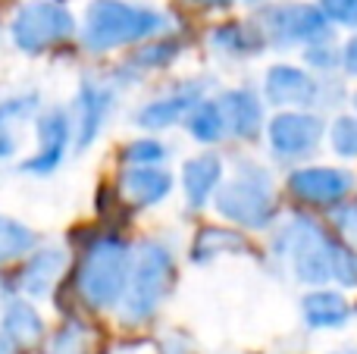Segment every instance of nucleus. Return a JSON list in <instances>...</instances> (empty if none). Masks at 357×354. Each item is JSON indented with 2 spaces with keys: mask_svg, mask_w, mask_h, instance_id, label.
<instances>
[{
  "mask_svg": "<svg viewBox=\"0 0 357 354\" xmlns=\"http://www.w3.org/2000/svg\"><path fill=\"white\" fill-rule=\"evenodd\" d=\"M79 35V19L66 0H22L10 19V41L19 54L38 56Z\"/></svg>",
  "mask_w": 357,
  "mask_h": 354,
  "instance_id": "6",
  "label": "nucleus"
},
{
  "mask_svg": "<svg viewBox=\"0 0 357 354\" xmlns=\"http://www.w3.org/2000/svg\"><path fill=\"white\" fill-rule=\"evenodd\" d=\"M176 286V254L169 245L148 238L132 251V270L126 292L119 298V320L126 326H142L157 317L163 301Z\"/></svg>",
  "mask_w": 357,
  "mask_h": 354,
  "instance_id": "4",
  "label": "nucleus"
},
{
  "mask_svg": "<svg viewBox=\"0 0 357 354\" xmlns=\"http://www.w3.org/2000/svg\"><path fill=\"white\" fill-rule=\"evenodd\" d=\"M210 50L229 60H248V56H257L266 47V38L260 31L257 22H226L216 25L207 38Z\"/></svg>",
  "mask_w": 357,
  "mask_h": 354,
  "instance_id": "21",
  "label": "nucleus"
},
{
  "mask_svg": "<svg viewBox=\"0 0 357 354\" xmlns=\"http://www.w3.org/2000/svg\"><path fill=\"white\" fill-rule=\"evenodd\" d=\"M254 22L260 25L266 38V47L289 50V47H307L314 41L333 38V22L320 3L307 0H282V3H264Z\"/></svg>",
  "mask_w": 357,
  "mask_h": 354,
  "instance_id": "7",
  "label": "nucleus"
},
{
  "mask_svg": "<svg viewBox=\"0 0 357 354\" xmlns=\"http://www.w3.org/2000/svg\"><path fill=\"white\" fill-rule=\"evenodd\" d=\"M335 79H317L295 63H273L264 72V100L276 110H320L342 98Z\"/></svg>",
  "mask_w": 357,
  "mask_h": 354,
  "instance_id": "8",
  "label": "nucleus"
},
{
  "mask_svg": "<svg viewBox=\"0 0 357 354\" xmlns=\"http://www.w3.org/2000/svg\"><path fill=\"white\" fill-rule=\"evenodd\" d=\"M173 29L163 10L132 0H91L79 25V41L88 54H110L119 47L144 44Z\"/></svg>",
  "mask_w": 357,
  "mask_h": 354,
  "instance_id": "2",
  "label": "nucleus"
},
{
  "mask_svg": "<svg viewBox=\"0 0 357 354\" xmlns=\"http://www.w3.org/2000/svg\"><path fill=\"white\" fill-rule=\"evenodd\" d=\"M301 317L307 323V330L326 332V330H342L351 320V305L342 292L329 286H317L310 288L301 298Z\"/></svg>",
  "mask_w": 357,
  "mask_h": 354,
  "instance_id": "20",
  "label": "nucleus"
},
{
  "mask_svg": "<svg viewBox=\"0 0 357 354\" xmlns=\"http://www.w3.org/2000/svg\"><path fill=\"white\" fill-rule=\"evenodd\" d=\"M94 348V332L82 320H66L60 330L50 336L47 354H91Z\"/></svg>",
  "mask_w": 357,
  "mask_h": 354,
  "instance_id": "26",
  "label": "nucleus"
},
{
  "mask_svg": "<svg viewBox=\"0 0 357 354\" xmlns=\"http://www.w3.org/2000/svg\"><path fill=\"white\" fill-rule=\"evenodd\" d=\"M213 207L226 223L248 232H266L279 217L276 185L270 169L260 160L241 157L235 163V173L222 179V185L213 194Z\"/></svg>",
  "mask_w": 357,
  "mask_h": 354,
  "instance_id": "3",
  "label": "nucleus"
},
{
  "mask_svg": "<svg viewBox=\"0 0 357 354\" xmlns=\"http://www.w3.org/2000/svg\"><path fill=\"white\" fill-rule=\"evenodd\" d=\"M0 336L16 351H29L44 342L47 330H44V320L31 301L13 298V301H6L3 314H0Z\"/></svg>",
  "mask_w": 357,
  "mask_h": 354,
  "instance_id": "19",
  "label": "nucleus"
},
{
  "mask_svg": "<svg viewBox=\"0 0 357 354\" xmlns=\"http://www.w3.org/2000/svg\"><path fill=\"white\" fill-rule=\"evenodd\" d=\"M69 263V254L56 245L50 248H35L29 257L22 261V270H19V292H25L29 298H44V295L54 292V286L60 282L63 270Z\"/></svg>",
  "mask_w": 357,
  "mask_h": 354,
  "instance_id": "17",
  "label": "nucleus"
},
{
  "mask_svg": "<svg viewBox=\"0 0 357 354\" xmlns=\"http://www.w3.org/2000/svg\"><path fill=\"white\" fill-rule=\"evenodd\" d=\"M178 50H182V44H178L176 38H167V35L151 38V41H144V47H138L135 54L129 56L126 72H135V82H138L144 72H151V69H163V66H169V63H176Z\"/></svg>",
  "mask_w": 357,
  "mask_h": 354,
  "instance_id": "25",
  "label": "nucleus"
},
{
  "mask_svg": "<svg viewBox=\"0 0 357 354\" xmlns=\"http://www.w3.org/2000/svg\"><path fill=\"white\" fill-rule=\"evenodd\" d=\"M132 245L119 236H100L85 248L75 273V292L91 311H110L119 305L132 270Z\"/></svg>",
  "mask_w": 357,
  "mask_h": 354,
  "instance_id": "5",
  "label": "nucleus"
},
{
  "mask_svg": "<svg viewBox=\"0 0 357 354\" xmlns=\"http://www.w3.org/2000/svg\"><path fill=\"white\" fill-rule=\"evenodd\" d=\"M266 144L279 163L307 160L326 135V123L314 110H276L266 123Z\"/></svg>",
  "mask_w": 357,
  "mask_h": 354,
  "instance_id": "9",
  "label": "nucleus"
},
{
  "mask_svg": "<svg viewBox=\"0 0 357 354\" xmlns=\"http://www.w3.org/2000/svg\"><path fill=\"white\" fill-rule=\"evenodd\" d=\"M270 251L289 261L291 276L304 286H357V251H351L333 229H323L314 217L295 213L273 232Z\"/></svg>",
  "mask_w": 357,
  "mask_h": 354,
  "instance_id": "1",
  "label": "nucleus"
},
{
  "mask_svg": "<svg viewBox=\"0 0 357 354\" xmlns=\"http://www.w3.org/2000/svg\"><path fill=\"white\" fill-rule=\"evenodd\" d=\"M245 3H251V6H264V3H273V0H245Z\"/></svg>",
  "mask_w": 357,
  "mask_h": 354,
  "instance_id": "36",
  "label": "nucleus"
},
{
  "mask_svg": "<svg viewBox=\"0 0 357 354\" xmlns=\"http://www.w3.org/2000/svg\"><path fill=\"white\" fill-rule=\"evenodd\" d=\"M35 248H38V232L31 226H25L22 220L0 213V267L25 261Z\"/></svg>",
  "mask_w": 357,
  "mask_h": 354,
  "instance_id": "24",
  "label": "nucleus"
},
{
  "mask_svg": "<svg viewBox=\"0 0 357 354\" xmlns=\"http://www.w3.org/2000/svg\"><path fill=\"white\" fill-rule=\"evenodd\" d=\"M354 185H357V179L351 169L323 167V163H317V167H298L285 179V188H289V194L295 201H301L307 207H329V210L335 204H342V201H348Z\"/></svg>",
  "mask_w": 357,
  "mask_h": 354,
  "instance_id": "12",
  "label": "nucleus"
},
{
  "mask_svg": "<svg viewBox=\"0 0 357 354\" xmlns=\"http://www.w3.org/2000/svg\"><path fill=\"white\" fill-rule=\"evenodd\" d=\"M333 354H357V351H333Z\"/></svg>",
  "mask_w": 357,
  "mask_h": 354,
  "instance_id": "38",
  "label": "nucleus"
},
{
  "mask_svg": "<svg viewBox=\"0 0 357 354\" xmlns=\"http://www.w3.org/2000/svg\"><path fill=\"white\" fill-rule=\"evenodd\" d=\"M329 148L342 160H357V113H339L326 125Z\"/></svg>",
  "mask_w": 357,
  "mask_h": 354,
  "instance_id": "27",
  "label": "nucleus"
},
{
  "mask_svg": "<svg viewBox=\"0 0 357 354\" xmlns=\"http://www.w3.org/2000/svg\"><path fill=\"white\" fill-rule=\"evenodd\" d=\"M13 351H16V348H13V345H10V342H6V339H3V336H0V354H13Z\"/></svg>",
  "mask_w": 357,
  "mask_h": 354,
  "instance_id": "35",
  "label": "nucleus"
},
{
  "mask_svg": "<svg viewBox=\"0 0 357 354\" xmlns=\"http://www.w3.org/2000/svg\"><path fill=\"white\" fill-rule=\"evenodd\" d=\"M342 69H345V75L357 79V31H351V38L342 44Z\"/></svg>",
  "mask_w": 357,
  "mask_h": 354,
  "instance_id": "32",
  "label": "nucleus"
},
{
  "mask_svg": "<svg viewBox=\"0 0 357 354\" xmlns=\"http://www.w3.org/2000/svg\"><path fill=\"white\" fill-rule=\"evenodd\" d=\"M188 3L204 6V10H226V6H232L235 0H188Z\"/></svg>",
  "mask_w": 357,
  "mask_h": 354,
  "instance_id": "33",
  "label": "nucleus"
},
{
  "mask_svg": "<svg viewBox=\"0 0 357 354\" xmlns=\"http://www.w3.org/2000/svg\"><path fill=\"white\" fill-rule=\"evenodd\" d=\"M185 129L188 135L195 138L197 144H220L229 138V123H226V113H222L220 98H201L191 113L185 116Z\"/></svg>",
  "mask_w": 357,
  "mask_h": 354,
  "instance_id": "23",
  "label": "nucleus"
},
{
  "mask_svg": "<svg viewBox=\"0 0 357 354\" xmlns=\"http://www.w3.org/2000/svg\"><path fill=\"white\" fill-rule=\"evenodd\" d=\"M222 179H226V163H222L220 154L204 151V154L188 157L182 163V173H178L185 204L191 210H204L207 204H213V194L222 185Z\"/></svg>",
  "mask_w": 357,
  "mask_h": 354,
  "instance_id": "15",
  "label": "nucleus"
},
{
  "mask_svg": "<svg viewBox=\"0 0 357 354\" xmlns=\"http://www.w3.org/2000/svg\"><path fill=\"white\" fill-rule=\"evenodd\" d=\"M351 104H354V113H357V91L351 94Z\"/></svg>",
  "mask_w": 357,
  "mask_h": 354,
  "instance_id": "37",
  "label": "nucleus"
},
{
  "mask_svg": "<svg viewBox=\"0 0 357 354\" xmlns=\"http://www.w3.org/2000/svg\"><path fill=\"white\" fill-rule=\"evenodd\" d=\"M317 3L333 25L357 31V0H317Z\"/></svg>",
  "mask_w": 357,
  "mask_h": 354,
  "instance_id": "31",
  "label": "nucleus"
},
{
  "mask_svg": "<svg viewBox=\"0 0 357 354\" xmlns=\"http://www.w3.org/2000/svg\"><path fill=\"white\" fill-rule=\"evenodd\" d=\"M119 98V85L100 75H82L75 98L69 104V116H73V144L75 151H88L100 138L107 119H110L113 107Z\"/></svg>",
  "mask_w": 357,
  "mask_h": 354,
  "instance_id": "10",
  "label": "nucleus"
},
{
  "mask_svg": "<svg viewBox=\"0 0 357 354\" xmlns=\"http://www.w3.org/2000/svg\"><path fill=\"white\" fill-rule=\"evenodd\" d=\"M126 167H163L169 160V148L154 135H142L123 148Z\"/></svg>",
  "mask_w": 357,
  "mask_h": 354,
  "instance_id": "28",
  "label": "nucleus"
},
{
  "mask_svg": "<svg viewBox=\"0 0 357 354\" xmlns=\"http://www.w3.org/2000/svg\"><path fill=\"white\" fill-rule=\"evenodd\" d=\"M220 104H222V113H226V123H229V138L257 141L260 132L266 129L264 94H257L248 85H238V88H226V91L220 94Z\"/></svg>",
  "mask_w": 357,
  "mask_h": 354,
  "instance_id": "14",
  "label": "nucleus"
},
{
  "mask_svg": "<svg viewBox=\"0 0 357 354\" xmlns=\"http://www.w3.org/2000/svg\"><path fill=\"white\" fill-rule=\"evenodd\" d=\"M41 113V94L25 91L13 94V98L0 100V163L13 160L22 148L25 125L35 123V116Z\"/></svg>",
  "mask_w": 357,
  "mask_h": 354,
  "instance_id": "16",
  "label": "nucleus"
},
{
  "mask_svg": "<svg viewBox=\"0 0 357 354\" xmlns=\"http://www.w3.org/2000/svg\"><path fill=\"white\" fill-rule=\"evenodd\" d=\"M304 63L314 72H333L335 66H342V47H335L333 38H323L304 47Z\"/></svg>",
  "mask_w": 357,
  "mask_h": 354,
  "instance_id": "29",
  "label": "nucleus"
},
{
  "mask_svg": "<svg viewBox=\"0 0 357 354\" xmlns=\"http://www.w3.org/2000/svg\"><path fill=\"white\" fill-rule=\"evenodd\" d=\"M207 82L204 79H188V82H178L176 88L169 91L157 94L154 100L142 104L132 116V123L144 132H163V129H173V125L185 123V116L191 113V107L197 104L201 98H207Z\"/></svg>",
  "mask_w": 357,
  "mask_h": 354,
  "instance_id": "13",
  "label": "nucleus"
},
{
  "mask_svg": "<svg viewBox=\"0 0 357 354\" xmlns=\"http://www.w3.org/2000/svg\"><path fill=\"white\" fill-rule=\"evenodd\" d=\"M251 251L248 238L238 229H226V226H204L197 229L195 242H191V261L195 263H210L216 257L226 254H245Z\"/></svg>",
  "mask_w": 357,
  "mask_h": 354,
  "instance_id": "22",
  "label": "nucleus"
},
{
  "mask_svg": "<svg viewBox=\"0 0 357 354\" xmlns=\"http://www.w3.org/2000/svg\"><path fill=\"white\" fill-rule=\"evenodd\" d=\"M173 173L163 167H126L119 173V194L132 207H157L173 194Z\"/></svg>",
  "mask_w": 357,
  "mask_h": 354,
  "instance_id": "18",
  "label": "nucleus"
},
{
  "mask_svg": "<svg viewBox=\"0 0 357 354\" xmlns=\"http://www.w3.org/2000/svg\"><path fill=\"white\" fill-rule=\"evenodd\" d=\"M160 354H195V351H191L185 342H178V339H169V342L163 345V351H160Z\"/></svg>",
  "mask_w": 357,
  "mask_h": 354,
  "instance_id": "34",
  "label": "nucleus"
},
{
  "mask_svg": "<svg viewBox=\"0 0 357 354\" xmlns=\"http://www.w3.org/2000/svg\"><path fill=\"white\" fill-rule=\"evenodd\" d=\"M333 232L348 245L351 251H357V201H342L333 207Z\"/></svg>",
  "mask_w": 357,
  "mask_h": 354,
  "instance_id": "30",
  "label": "nucleus"
},
{
  "mask_svg": "<svg viewBox=\"0 0 357 354\" xmlns=\"http://www.w3.org/2000/svg\"><path fill=\"white\" fill-rule=\"evenodd\" d=\"M35 154H29L19 163V173L35 176V179H47L50 173L60 169L66 160L69 148H73V116L69 107H47L35 116Z\"/></svg>",
  "mask_w": 357,
  "mask_h": 354,
  "instance_id": "11",
  "label": "nucleus"
}]
</instances>
